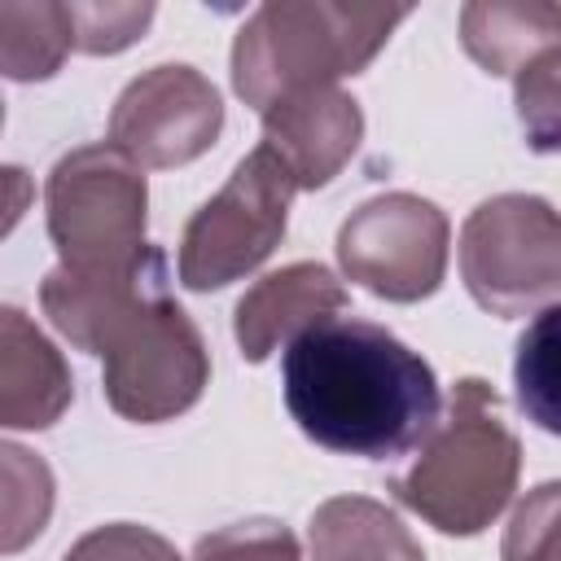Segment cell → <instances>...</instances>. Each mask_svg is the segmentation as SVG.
Returning <instances> with one entry per match:
<instances>
[{"label": "cell", "instance_id": "cell-1", "mask_svg": "<svg viewBox=\"0 0 561 561\" xmlns=\"http://www.w3.org/2000/svg\"><path fill=\"white\" fill-rule=\"evenodd\" d=\"M285 408L298 430L342 456L394 460L438 425L434 368L390 329L329 316L280 359Z\"/></svg>", "mask_w": 561, "mask_h": 561}, {"label": "cell", "instance_id": "cell-2", "mask_svg": "<svg viewBox=\"0 0 561 561\" xmlns=\"http://www.w3.org/2000/svg\"><path fill=\"white\" fill-rule=\"evenodd\" d=\"M403 18L408 4H263L232 44V88L259 114L285 96L333 88L342 75H359Z\"/></svg>", "mask_w": 561, "mask_h": 561}, {"label": "cell", "instance_id": "cell-3", "mask_svg": "<svg viewBox=\"0 0 561 561\" xmlns=\"http://www.w3.org/2000/svg\"><path fill=\"white\" fill-rule=\"evenodd\" d=\"M495 408L500 399L486 381H456L447 421L434 425L416 465L390 486L443 535H478L517 486L522 447Z\"/></svg>", "mask_w": 561, "mask_h": 561}, {"label": "cell", "instance_id": "cell-4", "mask_svg": "<svg viewBox=\"0 0 561 561\" xmlns=\"http://www.w3.org/2000/svg\"><path fill=\"white\" fill-rule=\"evenodd\" d=\"M48 232L75 276H131L153 263L140 167L114 145L66 153L48 175Z\"/></svg>", "mask_w": 561, "mask_h": 561}, {"label": "cell", "instance_id": "cell-5", "mask_svg": "<svg viewBox=\"0 0 561 561\" xmlns=\"http://www.w3.org/2000/svg\"><path fill=\"white\" fill-rule=\"evenodd\" d=\"M92 355L105 359L110 408L140 425L188 412L210 381L206 342L167 289L123 307L96 337Z\"/></svg>", "mask_w": 561, "mask_h": 561}, {"label": "cell", "instance_id": "cell-6", "mask_svg": "<svg viewBox=\"0 0 561 561\" xmlns=\"http://www.w3.org/2000/svg\"><path fill=\"white\" fill-rule=\"evenodd\" d=\"M460 276L491 316H526L561 294V210L530 193L482 202L460 228Z\"/></svg>", "mask_w": 561, "mask_h": 561}, {"label": "cell", "instance_id": "cell-7", "mask_svg": "<svg viewBox=\"0 0 561 561\" xmlns=\"http://www.w3.org/2000/svg\"><path fill=\"white\" fill-rule=\"evenodd\" d=\"M294 188V175L267 145L245 153L232 180L188 219L180 241V280L206 294L254 272L285 237Z\"/></svg>", "mask_w": 561, "mask_h": 561}, {"label": "cell", "instance_id": "cell-8", "mask_svg": "<svg viewBox=\"0 0 561 561\" xmlns=\"http://www.w3.org/2000/svg\"><path fill=\"white\" fill-rule=\"evenodd\" d=\"M337 259L377 298H430L447 267V219L416 193H381L342 224Z\"/></svg>", "mask_w": 561, "mask_h": 561}, {"label": "cell", "instance_id": "cell-9", "mask_svg": "<svg viewBox=\"0 0 561 561\" xmlns=\"http://www.w3.org/2000/svg\"><path fill=\"white\" fill-rule=\"evenodd\" d=\"M224 105L193 66H153L123 88L110 114V140L140 167H180L219 136Z\"/></svg>", "mask_w": 561, "mask_h": 561}, {"label": "cell", "instance_id": "cell-10", "mask_svg": "<svg viewBox=\"0 0 561 561\" xmlns=\"http://www.w3.org/2000/svg\"><path fill=\"white\" fill-rule=\"evenodd\" d=\"M364 136V114L342 88L285 96L263 114V145L285 162L298 188L329 184Z\"/></svg>", "mask_w": 561, "mask_h": 561}, {"label": "cell", "instance_id": "cell-11", "mask_svg": "<svg viewBox=\"0 0 561 561\" xmlns=\"http://www.w3.org/2000/svg\"><path fill=\"white\" fill-rule=\"evenodd\" d=\"M342 307H346V289L329 267L320 263L280 267L237 302V346L250 364H259L285 337L294 342L298 333H307L311 324L329 320Z\"/></svg>", "mask_w": 561, "mask_h": 561}, {"label": "cell", "instance_id": "cell-12", "mask_svg": "<svg viewBox=\"0 0 561 561\" xmlns=\"http://www.w3.org/2000/svg\"><path fill=\"white\" fill-rule=\"evenodd\" d=\"M0 416L13 430H44L70 403V373L61 355L26 324L18 307H4V368Z\"/></svg>", "mask_w": 561, "mask_h": 561}, {"label": "cell", "instance_id": "cell-13", "mask_svg": "<svg viewBox=\"0 0 561 561\" xmlns=\"http://www.w3.org/2000/svg\"><path fill=\"white\" fill-rule=\"evenodd\" d=\"M460 39L486 75H522L530 61L561 44V4H465Z\"/></svg>", "mask_w": 561, "mask_h": 561}, {"label": "cell", "instance_id": "cell-14", "mask_svg": "<svg viewBox=\"0 0 561 561\" xmlns=\"http://www.w3.org/2000/svg\"><path fill=\"white\" fill-rule=\"evenodd\" d=\"M311 561H425V552L386 504L337 495L311 517Z\"/></svg>", "mask_w": 561, "mask_h": 561}, {"label": "cell", "instance_id": "cell-15", "mask_svg": "<svg viewBox=\"0 0 561 561\" xmlns=\"http://www.w3.org/2000/svg\"><path fill=\"white\" fill-rule=\"evenodd\" d=\"M513 386L522 412L539 430L561 438V302L543 307L517 337Z\"/></svg>", "mask_w": 561, "mask_h": 561}, {"label": "cell", "instance_id": "cell-16", "mask_svg": "<svg viewBox=\"0 0 561 561\" xmlns=\"http://www.w3.org/2000/svg\"><path fill=\"white\" fill-rule=\"evenodd\" d=\"M70 44L66 4H0V61L9 79H48Z\"/></svg>", "mask_w": 561, "mask_h": 561}, {"label": "cell", "instance_id": "cell-17", "mask_svg": "<svg viewBox=\"0 0 561 561\" xmlns=\"http://www.w3.org/2000/svg\"><path fill=\"white\" fill-rule=\"evenodd\" d=\"M517 118L535 153H561V48L517 75Z\"/></svg>", "mask_w": 561, "mask_h": 561}, {"label": "cell", "instance_id": "cell-18", "mask_svg": "<svg viewBox=\"0 0 561 561\" xmlns=\"http://www.w3.org/2000/svg\"><path fill=\"white\" fill-rule=\"evenodd\" d=\"M504 561H561V482H543L535 486L508 530H504Z\"/></svg>", "mask_w": 561, "mask_h": 561}, {"label": "cell", "instance_id": "cell-19", "mask_svg": "<svg viewBox=\"0 0 561 561\" xmlns=\"http://www.w3.org/2000/svg\"><path fill=\"white\" fill-rule=\"evenodd\" d=\"M193 561H298V539L280 522H237L197 539Z\"/></svg>", "mask_w": 561, "mask_h": 561}, {"label": "cell", "instance_id": "cell-20", "mask_svg": "<svg viewBox=\"0 0 561 561\" xmlns=\"http://www.w3.org/2000/svg\"><path fill=\"white\" fill-rule=\"evenodd\" d=\"M75 48L83 53H118L127 48L153 18V4H66Z\"/></svg>", "mask_w": 561, "mask_h": 561}, {"label": "cell", "instance_id": "cell-21", "mask_svg": "<svg viewBox=\"0 0 561 561\" xmlns=\"http://www.w3.org/2000/svg\"><path fill=\"white\" fill-rule=\"evenodd\" d=\"M61 561H180L175 548L131 522H114V526H96L92 535H83Z\"/></svg>", "mask_w": 561, "mask_h": 561}]
</instances>
